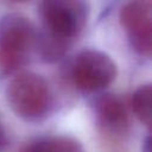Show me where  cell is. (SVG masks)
I'll return each instance as SVG.
<instances>
[{
  "label": "cell",
  "mask_w": 152,
  "mask_h": 152,
  "mask_svg": "<svg viewBox=\"0 0 152 152\" xmlns=\"http://www.w3.org/2000/svg\"><path fill=\"white\" fill-rule=\"evenodd\" d=\"M118 69L109 55L96 49L80 51L71 64V80L77 89L96 93L106 89L116 77Z\"/></svg>",
  "instance_id": "obj_4"
},
{
  "label": "cell",
  "mask_w": 152,
  "mask_h": 152,
  "mask_svg": "<svg viewBox=\"0 0 152 152\" xmlns=\"http://www.w3.org/2000/svg\"><path fill=\"white\" fill-rule=\"evenodd\" d=\"M141 152H151V139H150V135H147L145 138V140L142 141Z\"/></svg>",
  "instance_id": "obj_11"
},
{
  "label": "cell",
  "mask_w": 152,
  "mask_h": 152,
  "mask_svg": "<svg viewBox=\"0 0 152 152\" xmlns=\"http://www.w3.org/2000/svg\"><path fill=\"white\" fill-rule=\"evenodd\" d=\"M151 84L146 83L138 87L131 99V106L134 115L146 126H150L151 124Z\"/></svg>",
  "instance_id": "obj_9"
},
{
  "label": "cell",
  "mask_w": 152,
  "mask_h": 152,
  "mask_svg": "<svg viewBox=\"0 0 152 152\" xmlns=\"http://www.w3.org/2000/svg\"><path fill=\"white\" fill-rule=\"evenodd\" d=\"M71 43L58 39L46 32H38L36 51L42 59L46 62H55L61 59L69 50Z\"/></svg>",
  "instance_id": "obj_8"
},
{
  "label": "cell",
  "mask_w": 152,
  "mask_h": 152,
  "mask_svg": "<svg viewBox=\"0 0 152 152\" xmlns=\"http://www.w3.org/2000/svg\"><path fill=\"white\" fill-rule=\"evenodd\" d=\"M21 152H86L80 140L71 135L59 134L36 139Z\"/></svg>",
  "instance_id": "obj_7"
},
{
  "label": "cell",
  "mask_w": 152,
  "mask_h": 152,
  "mask_svg": "<svg viewBox=\"0 0 152 152\" xmlns=\"http://www.w3.org/2000/svg\"><path fill=\"white\" fill-rule=\"evenodd\" d=\"M39 14L44 32L72 43L88 21L89 5L80 0H46L39 4Z\"/></svg>",
  "instance_id": "obj_3"
},
{
  "label": "cell",
  "mask_w": 152,
  "mask_h": 152,
  "mask_svg": "<svg viewBox=\"0 0 152 152\" xmlns=\"http://www.w3.org/2000/svg\"><path fill=\"white\" fill-rule=\"evenodd\" d=\"M38 31L23 14L8 13L0 19V74L7 75L24 65L36 50Z\"/></svg>",
  "instance_id": "obj_2"
},
{
  "label": "cell",
  "mask_w": 152,
  "mask_h": 152,
  "mask_svg": "<svg viewBox=\"0 0 152 152\" xmlns=\"http://www.w3.org/2000/svg\"><path fill=\"white\" fill-rule=\"evenodd\" d=\"M93 107L99 122L104 129L115 134H122L128 129V113L119 96L109 93L101 94L95 99Z\"/></svg>",
  "instance_id": "obj_6"
},
{
  "label": "cell",
  "mask_w": 152,
  "mask_h": 152,
  "mask_svg": "<svg viewBox=\"0 0 152 152\" xmlns=\"http://www.w3.org/2000/svg\"><path fill=\"white\" fill-rule=\"evenodd\" d=\"M6 101L19 118L26 121H39L51 109L52 94L43 76L24 71L10 81L6 88Z\"/></svg>",
  "instance_id": "obj_1"
},
{
  "label": "cell",
  "mask_w": 152,
  "mask_h": 152,
  "mask_svg": "<svg viewBox=\"0 0 152 152\" xmlns=\"http://www.w3.org/2000/svg\"><path fill=\"white\" fill-rule=\"evenodd\" d=\"M8 144V139H7V133H6V129H5V126L0 119V152L5 151L6 146Z\"/></svg>",
  "instance_id": "obj_10"
},
{
  "label": "cell",
  "mask_w": 152,
  "mask_h": 152,
  "mask_svg": "<svg viewBox=\"0 0 152 152\" xmlns=\"http://www.w3.org/2000/svg\"><path fill=\"white\" fill-rule=\"evenodd\" d=\"M120 23L134 51L150 58L152 51V2L131 1L125 4L120 10Z\"/></svg>",
  "instance_id": "obj_5"
}]
</instances>
